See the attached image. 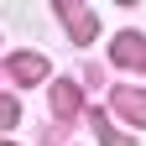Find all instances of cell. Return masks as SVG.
I'll list each match as a JSON object with an SVG mask.
<instances>
[{"label": "cell", "mask_w": 146, "mask_h": 146, "mask_svg": "<svg viewBox=\"0 0 146 146\" xmlns=\"http://www.w3.org/2000/svg\"><path fill=\"white\" fill-rule=\"evenodd\" d=\"M5 120H16V104H11V99H0V125H5Z\"/></svg>", "instance_id": "obj_2"}, {"label": "cell", "mask_w": 146, "mask_h": 146, "mask_svg": "<svg viewBox=\"0 0 146 146\" xmlns=\"http://www.w3.org/2000/svg\"><path fill=\"white\" fill-rule=\"evenodd\" d=\"M11 68L21 73V78H42V73H47V63H42V58H16Z\"/></svg>", "instance_id": "obj_1"}]
</instances>
